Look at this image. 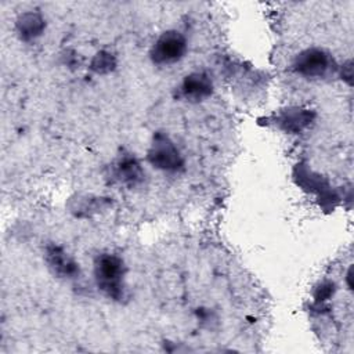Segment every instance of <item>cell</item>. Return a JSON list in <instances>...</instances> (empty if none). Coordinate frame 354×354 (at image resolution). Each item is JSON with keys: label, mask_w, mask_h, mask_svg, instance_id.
<instances>
[{"label": "cell", "mask_w": 354, "mask_h": 354, "mask_svg": "<svg viewBox=\"0 0 354 354\" xmlns=\"http://www.w3.org/2000/svg\"><path fill=\"white\" fill-rule=\"evenodd\" d=\"M149 160L159 169L177 170L181 166V159L177 149L165 137H158L149 151Z\"/></svg>", "instance_id": "cell-3"}, {"label": "cell", "mask_w": 354, "mask_h": 354, "mask_svg": "<svg viewBox=\"0 0 354 354\" xmlns=\"http://www.w3.org/2000/svg\"><path fill=\"white\" fill-rule=\"evenodd\" d=\"M212 91V83L203 73H192L183 83V93L187 98L202 100Z\"/></svg>", "instance_id": "cell-5"}, {"label": "cell", "mask_w": 354, "mask_h": 354, "mask_svg": "<svg viewBox=\"0 0 354 354\" xmlns=\"http://www.w3.org/2000/svg\"><path fill=\"white\" fill-rule=\"evenodd\" d=\"M187 44L178 32H165L153 44L151 58L155 64L169 65L183 58Z\"/></svg>", "instance_id": "cell-2"}, {"label": "cell", "mask_w": 354, "mask_h": 354, "mask_svg": "<svg viewBox=\"0 0 354 354\" xmlns=\"http://www.w3.org/2000/svg\"><path fill=\"white\" fill-rule=\"evenodd\" d=\"M50 259H51V264H53L58 271L71 274V272L75 270V267H73L75 264H73L64 253H59L58 249H54L53 252H50Z\"/></svg>", "instance_id": "cell-6"}, {"label": "cell", "mask_w": 354, "mask_h": 354, "mask_svg": "<svg viewBox=\"0 0 354 354\" xmlns=\"http://www.w3.org/2000/svg\"><path fill=\"white\" fill-rule=\"evenodd\" d=\"M123 264L116 256H102L95 264V278L98 286L109 296L118 299L122 295Z\"/></svg>", "instance_id": "cell-1"}, {"label": "cell", "mask_w": 354, "mask_h": 354, "mask_svg": "<svg viewBox=\"0 0 354 354\" xmlns=\"http://www.w3.org/2000/svg\"><path fill=\"white\" fill-rule=\"evenodd\" d=\"M329 68V58L321 50H307L296 59V71L304 76H322Z\"/></svg>", "instance_id": "cell-4"}]
</instances>
